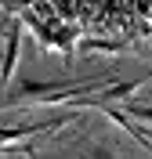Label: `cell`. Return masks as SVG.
Returning <instances> with one entry per match:
<instances>
[{
  "label": "cell",
  "instance_id": "obj_1",
  "mask_svg": "<svg viewBox=\"0 0 152 159\" xmlns=\"http://www.w3.org/2000/svg\"><path fill=\"white\" fill-rule=\"evenodd\" d=\"M15 54H18V33H11V40H7V54H4L0 80H7V76H11V69H15Z\"/></svg>",
  "mask_w": 152,
  "mask_h": 159
}]
</instances>
